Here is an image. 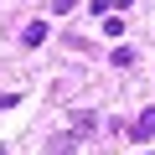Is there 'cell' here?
Masks as SVG:
<instances>
[{
  "label": "cell",
  "instance_id": "1",
  "mask_svg": "<svg viewBox=\"0 0 155 155\" xmlns=\"http://www.w3.org/2000/svg\"><path fill=\"white\" fill-rule=\"evenodd\" d=\"M129 140H140V145H145V140H155V109H145V114L129 124Z\"/></svg>",
  "mask_w": 155,
  "mask_h": 155
},
{
  "label": "cell",
  "instance_id": "2",
  "mask_svg": "<svg viewBox=\"0 0 155 155\" xmlns=\"http://www.w3.org/2000/svg\"><path fill=\"white\" fill-rule=\"evenodd\" d=\"M93 129H98V114H88V109H78V114H72V134H78V140L93 134Z\"/></svg>",
  "mask_w": 155,
  "mask_h": 155
},
{
  "label": "cell",
  "instance_id": "3",
  "mask_svg": "<svg viewBox=\"0 0 155 155\" xmlns=\"http://www.w3.org/2000/svg\"><path fill=\"white\" fill-rule=\"evenodd\" d=\"M21 41H26V47H41V41H47V21H31V26L21 31Z\"/></svg>",
  "mask_w": 155,
  "mask_h": 155
},
{
  "label": "cell",
  "instance_id": "4",
  "mask_svg": "<svg viewBox=\"0 0 155 155\" xmlns=\"http://www.w3.org/2000/svg\"><path fill=\"white\" fill-rule=\"evenodd\" d=\"M47 150H52V155H67V150H78V134H72V129H67V134H57V140H52V145H47Z\"/></svg>",
  "mask_w": 155,
  "mask_h": 155
},
{
  "label": "cell",
  "instance_id": "5",
  "mask_svg": "<svg viewBox=\"0 0 155 155\" xmlns=\"http://www.w3.org/2000/svg\"><path fill=\"white\" fill-rule=\"evenodd\" d=\"M114 67H134V47H114Z\"/></svg>",
  "mask_w": 155,
  "mask_h": 155
},
{
  "label": "cell",
  "instance_id": "6",
  "mask_svg": "<svg viewBox=\"0 0 155 155\" xmlns=\"http://www.w3.org/2000/svg\"><path fill=\"white\" fill-rule=\"evenodd\" d=\"M47 5H52V16H67V11L78 5V0H47Z\"/></svg>",
  "mask_w": 155,
  "mask_h": 155
},
{
  "label": "cell",
  "instance_id": "7",
  "mask_svg": "<svg viewBox=\"0 0 155 155\" xmlns=\"http://www.w3.org/2000/svg\"><path fill=\"white\" fill-rule=\"evenodd\" d=\"M0 109H16V93H0Z\"/></svg>",
  "mask_w": 155,
  "mask_h": 155
},
{
  "label": "cell",
  "instance_id": "8",
  "mask_svg": "<svg viewBox=\"0 0 155 155\" xmlns=\"http://www.w3.org/2000/svg\"><path fill=\"white\" fill-rule=\"evenodd\" d=\"M0 155H5V150H0Z\"/></svg>",
  "mask_w": 155,
  "mask_h": 155
}]
</instances>
